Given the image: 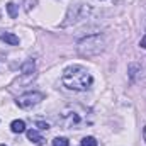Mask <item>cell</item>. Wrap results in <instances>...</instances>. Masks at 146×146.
Listing matches in <instances>:
<instances>
[{
  "label": "cell",
  "mask_w": 146,
  "mask_h": 146,
  "mask_svg": "<svg viewBox=\"0 0 146 146\" xmlns=\"http://www.w3.org/2000/svg\"><path fill=\"white\" fill-rule=\"evenodd\" d=\"M61 82H63V85H65L68 90L83 92V90L90 88V85L94 83V78H92V75L88 73V70L83 68L82 65H73V66H68V68L63 72Z\"/></svg>",
  "instance_id": "obj_1"
},
{
  "label": "cell",
  "mask_w": 146,
  "mask_h": 146,
  "mask_svg": "<svg viewBox=\"0 0 146 146\" xmlns=\"http://www.w3.org/2000/svg\"><path fill=\"white\" fill-rule=\"evenodd\" d=\"M104 39L100 36H88V37H83L80 42H78V46H76V49H78V53L82 54V56H95V54H99V53H102L104 51Z\"/></svg>",
  "instance_id": "obj_2"
},
{
  "label": "cell",
  "mask_w": 146,
  "mask_h": 146,
  "mask_svg": "<svg viewBox=\"0 0 146 146\" xmlns=\"http://www.w3.org/2000/svg\"><path fill=\"white\" fill-rule=\"evenodd\" d=\"M61 124L65 126V129H80L82 115L73 109H65L61 112Z\"/></svg>",
  "instance_id": "obj_3"
},
{
  "label": "cell",
  "mask_w": 146,
  "mask_h": 146,
  "mask_svg": "<svg viewBox=\"0 0 146 146\" xmlns=\"http://www.w3.org/2000/svg\"><path fill=\"white\" fill-rule=\"evenodd\" d=\"M42 99H44V95L41 92H27V94H24L17 99V106L21 109H31V107L37 106Z\"/></svg>",
  "instance_id": "obj_4"
},
{
  "label": "cell",
  "mask_w": 146,
  "mask_h": 146,
  "mask_svg": "<svg viewBox=\"0 0 146 146\" xmlns=\"http://www.w3.org/2000/svg\"><path fill=\"white\" fill-rule=\"evenodd\" d=\"M27 139H29V141H33V143L37 145V146L44 145V138H42L37 131H34V129H29V131H27Z\"/></svg>",
  "instance_id": "obj_5"
},
{
  "label": "cell",
  "mask_w": 146,
  "mask_h": 146,
  "mask_svg": "<svg viewBox=\"0 0 146 146\" xmlns=\"http://www.w3.org/2000/svg\"><path fill=\"white\" fill-rule=\"evenodd\" d=\"M0 41H3V42H7V44H12V46L19 44V37L15 36V34H12V33H5V34H0Z\"/></svg>",
  "instance_id": "obj_6"
},
{
  "label": "cell",
  "mask_w": 146,
  "mask_h": 146,
  "mask_svg": "<svg viewBox=\"0 0 146 146\" xmlns=\"http://www.w3.org/2000/svg\"><path fill=\"white\" fill-rule=\"evenodd\" d=\"M10 129H12V133H24L26 131V122L24 121H14L10 124Z\"/></svg>",
  "instance_id": "obj_7"
},
{
  "label": "cell",
  "mask_w": 146,
  "mask_h": 146,
  "mask_svg": "<svg viewBox=\"0 0 146 146\" xmlns=\"http://www.w3.org/2000/svg\"><path fill=\"white\" fill-rule=\"evenodd\" d=\"M21 70H22L24 75H31V73L34 72V61H33V60H27V61L21 66Z\"/></svg>",
  "instance_id": "obj_8"
},
{
  "label": "cell",
  "mask_w": 146,
  "mask_h": 146,
  "mask_svg": "<svg viewBox=\"0 0 146 146\" xmlns=\"http://www.w3.org/2000/svg\"><path fill=\"white\" fill-rule=\"evenodd\" d=\"M7 12H9L10 19H15V17H17V14H19L17 5H15V3H12V2H9V3H7Z\"/></svg>",
  "instance_id": "obj_9"
},
{
  "label": "cell",
  "mask_w": 146,
  "mask_h": 146,
  "mask_svg": "<svg viewBox=\"0 0 146 146\" xmlns=\"http://www.w3.org/2000/svg\"><path fill=\"white\" fill-rule=\"evenodd\" d=\"M82 146H97V141H95V138H92V136H85V138L82 139Z\"/></svg>",
  "instance_id": "obj_10"
},
{
  "label": "cell",
  "mask_w": 146,
  "mask_h": 146,
  "mask_svg": "<svg viewBox=\"0 0 146 146\" xmlns=\"http://www.w3.org/2000/svg\"><path fill=\"white\" fill-rule=\"evenodd\" d=\"M68 139L66 138H54L53 139V146H68Z\"/></svg>",
  "instance_id": "obj_11"
},
{
  "label": "cell",
  "mask_w": 146,
  "mask_h": 146,
  "mask_svg": "<svg viewBox=\"0 0 146 146\" xmlns=\"http://www.w3.org/2000/svg\"><path fill=\"white\" fill-rule=\"evenodd\" d=\"M36 126L39 127V129H42V131H48V129H49V124H48V122H41V121H37Z\"/></svg>",
  "instance_id": "obj_12"
},
{
  "label": "cell",
  "mask_w": 146,
  "mask_h": 146,
  "mask_svg": "<svg viewBox=\"0 0 146 146\" xmlns=\"http://www.w3.org/2000/svg\"><path fill=\"white\" fill-rule=\"evenodd\" d=\"M139 46H141V48H145V49H146V33H145V36L141 37V42H139Z\"/></svg>",
  "instance_id": "obj_13"
},
{
  "label": "cell",
  "mask_w": 146,
  "mask_h": 146,
  "mask_svg": "<svg viewBox=\"0 0 146 146\" xmlns=\"http://www.w3.org/2000/svg\"><path fill=\"white\" fill-rule=\"evenodd\" d=\"M145 141H146V127H145Z\"/></svg>",
  "instance_id": "obj_14"
},
{
  "label": "cell",
  "mask_w": 146,
  "mask_h": 146,
  "mask_svg": "<svg viewBox=\"0 0 146 146\" xmlns=\"http://www.w3.org/2000/svg\"><path fill=\"white\" fill-rule=\"evenodd\" d=\"M0 146H5V145H0Z\"/></svg>",
  "instance_id": "obj_15"
}]
</instances>
